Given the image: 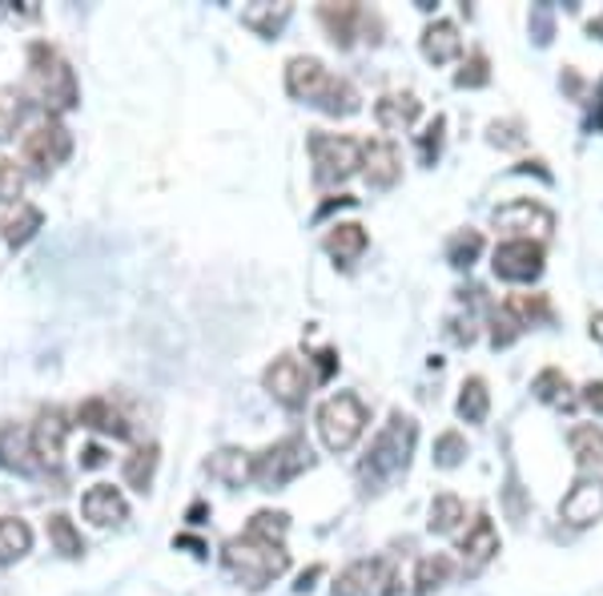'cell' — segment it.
Instances as JSON below:
<instances>
[{
    "label": "cell",
    "mask_w": 603,
    "mask_h": 596,
    "mask_svg": "<svg viewBox=\"0 0 603 596\" xmlns=\"http://www.w3.org/2000/svg\"><path fill=\"white\" fill-rule=\"evenodd\" d=\"M286 528L290 516L286 512H254L242 537H230L221 544V564L233 581H242L250 593L266 588L270 581H278L290 568V552H286Z\"/></svg>",
    "instance_id": "1"
},
{
    "label": "cell",
    "mask_w": 603,
    "mask_h": 596,
    "mask_svg": "<svg viewBox=\"0 0 603 596\" xmlns=\"http://www.w3.org/2000/svg\"><path fill=\"white\" fill-rule=\"evenodd\" d=\"M415 440H418V423L410 420V415H403V411H395L391 423L374 435L371 452L362 456V464H359L362 488L383 491L391 479L403 476L406 464H410V456H415Z\"/></svg>",
    "instance_id": "2"
},
{
    "label": "cell",
    "mask_w": 603,
    "mask_h": 596,
    "mask_svg": "<svg viewBox=\"0 0 603 596\" xmlns=\"http://www.w3.org/2000/svg\"><path fill=\"white\" fill-rule=\"evenodd\" d=\"M29 89L36 94V101L48 109V113H69V109L81 106V85H77V73L57 48L48 41H33L29 45Z\"/></svg>",
    "instance_id": "3"
},
{
    "label": "cell",
    "mask_w": 603,
    "mask_h": 596,
    "mask_svg": "<svg viewBox=\"0 0 603 596\" xmlns=\"http://www.w3.org/2000/svg\"><path fill=\"white\" fill-rule=\"evenodd\" d=\"M366 420H371L366 403L359 395H350V391H338L318 408V435H322V444L330 452H350L359 444V435L366 432Z\"/></svg>",
    "instance_id": "4"
},
{
    "label": "cell",
    "mask_w": 603,
    "mask_h": 596,
    "mask_svg": "<svg viewBox=\"0 0 603 596\" xmlns=\"http://www.w3.org/2000/svg\"><path fill=\"white\" fill-rule=\"evenodd\" d=\"M306 145H310V158H314V177H318L322 186L347 182L362 165V141L347 138V133H310Z\"/></svg>",
    "instance_id": "5"
},
{
    "label": "cell",
    "mask_w": 603,
    "mask_h": 596,
    "mask_svg": "<svg viewBox=\"0 0 603 596\" xmlns=\"http://www.w3.org/2000/svg\"><path fill=\"white\" fill-rule=\"evenodd\" d=\"M310 464H314L310 444H306L302 435H286V440H278L274 447H266L262 456H254V479L266 491H278L286 488L290 479H298Z\"/></svg>",
    "instance_id": "6"
},
{
    "label": "cell",
    "mask_w": 603,
    "mask_h": 596,
    "mask_svg": "<svg viewBox=\"0 0 603 596\" xmlns=\"http://www.w3.org/2000/svg\"><path fill=\"white\" fill-rule=\"evenodd\" d=\"M398 573L386 556H366V561L347 564L335 576V596H398Z\"/></svg>",
    "instance_id": "7"
},
{
    "label": "cell",
    "mask_w": 603,
    "mask_h": 596,
    "mask_svg": "<svg viewBox=\"0 0 603 596\" xmlns=\"http://www.w3.org/2000/svg\"><path fill=\"white\" fill-rule=\"evenodd\" d=\"M24 162H33L36 170H57L73 153V133L57 121V113H45L29 133H24Z\"/></svg>",
    "instance_id": "8"
},
{
    "label": "cell",
    "mask_w": 603,
    "mask_h": 596,
    "mask_svg": "<svg viewBox=\"0 0 603 596\" xmlns=\"http://www.w3.org/2000/svg\"><path fill=\"white\" fill-rule=\"evenodd\" d=\"M544 242H531V238H511V242L495 246V258L491 267L503 282H535L544 274Z\"/></svg>",
    "instance_id": "9"
},
{
    "label": "cell",
    "mask_w": 603,
    "mask_h": 596,
    "mask_svg": "<svg viewBox=\"0 0 603 596\" xmlns=\"http://www.w3.org/2000/svg\"><path fill=\"white\" fill-rule=\"evenodd\" d=\"M262 387L278 399L282 408L294 411L306 403V395H310V375H306V367H302L294 355H278V359L262 371Z\"/></svg>",
    "instance_id": "10"
},
{
    "label": "cell",
    "mask_w": 603,
    "mask_h": 596,
    "mask_svg": "<svg viewBox=\"0 0 603 596\" xmlns=\"http://www.w3.org/2000/svg\"><path fill=\"white\" fill-rule=\"evenodd\" d=\"M318 21H322V29L330 33V41H335L338 48H350L354 45V36H359V29H371V33H379L383 29V21L374 17V12H366L362 4H318Z\"/></svg>",
    "instance_id": "11"
},
{
    "label": "cell",
    "mask_w": 603,
    "mask_h": 596,
    "mask_svg": "<svg viewBox=\"0 0 603 596\" xmlns=\"http://www.w3.org/2000/svg\"><path fill=\"white\" fill-rule=\"evenodd\" d=\"M65 435H69V420H65V411L48 408L36 415L33 423V435H29V444H33V456L48 468H57L61 464V452H65Z\"/></svg>",
    "instance_id": "12"
},
{
    "label": "cell",
    "mask_w": 603,
    "mask_h": 596,
    "mask_svg": "<svg viewBox=\"0 0 603 596\" xmlns=\"http://www.w3.org/2000/svg\"><path fill=\"white\" fill-rule=\"evenodd\" d=\"M362 174L374 189H391L403 174V153L395 141H362Z\"/></svg>",
    "instance_id": "13"
},
{
    "label": "cell",
    "mask_w": 603,
    "mask_h": 596,
    "mask_svg": "<svg viewBox=\"0 0 603 596\" xmlns=\"http://www.w3.org/2000/svg\"><path fill=\"white\" fill-rule=\"evenodd\" d=\"M330 77H335V73H326V65L318 57H290V65H286V94H290L294 101L318 106V97L326 94Z\"/></svg>",
    "instance_id": "14"
},
{
    "label": "cell",
    "mask_w": 603,
    "mask_h": 596,
    "mask_svg": "<svg viewBox=\"0 0 603 596\" xmlns=\"http://www.w3.org/2000/svg\"><path fill=\"white\" fill-rule=\"evenodd\" d=\"M559 516H563L571 528H588L595 524V520H603V479H580V484L563 496Z\"/></svg>",
    "instance_id": "15"
},
{
    "label": "cell",
    "mask_w": 603,
    "mask_h": 596,
    "mask_svg": "<svg viewBox=\"0 0 603 596\" xmlns=\"http://www.w3.org/2000/svg\"><path fill=\"white\" fill-rule=\"evenodd\" d=\"M495 226L500 230H515V235H531V230H539V235H547L551 226H556V218H551V210L547 206H539V202L531 198H515L507 202V206H500L495 210Z\"/></svg>",
    "instance_id": "16"
},
{
    "label": "cell",
    "mask_w": 603,
    "mask_h": 596,
    "mask_svg": "<svg viewBox=\"0 0 603 596\" xmlns=\"http://www.w3.org/2000/svg\"><path fill=\"white\" fill-rule=\"evenodd\" d=\"M81 512L89 524L109 528V524H121V520H125L129 503H125V496H121V488H113V484H94V488L81 496Z\"/></svg>",
    "instance_id": "17"
},
{
    "label": "cell",
    "mask_w": 603,
    "mask_h": 596,
    "mask_svg": "<svg viewBox=\"0 0 603 596\" xmlns=\"http://www.w3.org/2000/svg\"><path fill=\"white\" fill-rule=\"evenodd\" d=\"M206 472L226 488H242V484L254 479V456L242 452V447H221L206 459Z\"/></svg>",
    "instance_id": "18"
},
{
    "label": "cell",
    "mask_w": 603,
    "mask_h": 596,
    "mask_svg": "<svg viewBox=\"0 0 603 596\" xmlns=\"http://www.w3.org/2000/svg\"><path fill=\"white\" fill-rule=\"evenodd\" d=\"M77 423H81V427H89V432L113 435V440H125V435H129L125 415L113 408V399H105V395L85 399L81 408H77Z\"/></svg>",
    "instance_id": "19"
},
{
    "label": "cell",
    "mask_w": 603,
    "mask_h": 596,
    "mask_svg": "<svg viewBox=\"0 0 603 596\" xmlns=\"http://www.w3.org/2000/svg\"><path fill=\"white\" fill-rule=\"evenodd\" d=\"M41 226H45V214L36 210L33 202H17V206H9V214L0 218V238H4L12 250H21V246L33 242Z\"/></svg>",
    "instance_id": "20"
},
{
    "label": "cell",
    "mask_w": 603,
    "mask_h": 596,
    "mask_svg": "<svg viewBox=\"0 0 603 596\" xmlns=\"http://www.w3.org/2000/svg\"><path fill=\"white\" fill-rule=\"evenodd\" d=\"M322 246H326V254L335 258L338 267H350V262L362 258V250L371 246V235H366V226H359V223H338V226L326 230Z\"/></svg>",
    "instance_id": "21"
},
{
    "label": "cell",
    "mask_w": 603,
    "mask_h": 596,
    "mask_svg": "<svg viewBox=\"0 0 603 596\" xmlns=\"http://www.w3.org/2000/svg\"><path fill=\"white\" fill-rule=\"evenodd\" d=\"M459 552H463L467 564H487L495 552H500V528L491 524L487 512H479L475 520H471V528H467V537L459 540Z\"/></svg>",
    "instance_id": "22"
},
{
    "label": "cell",
    "mask_w": 603,
    "mask_h": 596,
    "mask_svg": "<svg viewBox=\"0 0 603 596\" xmlns=\"http://www.w3.org/2000/svg\"><path fill=\"white\" fill-rule=\"evenodd\" d=\"M423 57L435 61V65H447V61L463 57V36L454 29V21H430L423 29Z\"/></svg>",
    "instance_id": "23"
},
{
    "label": "cell",
    "mask_w": 603,
    "mask_h": 596,
    "mask_svg": "<svg viewBox=\"0 0 603 596\" xmlns=\"http://www.w3.org/2000/svg\"><path fill=\"white\" fill-rule=\"evenodd\" d=\"M423 113V101L415 94H383L374 101V121L383 129H410Z\"/></svg>",
    "instance_id": "24"
},
{
    "label": "cell",
    "mask_w": 603,
    "mask_h": 596,
    "mask_svg": "<svg viewBox=\"0 0 603 596\" xmlns=\"http://www.w3.org/2000/svg\"><path fill=\"white\" fill-rule=\"evenodd\" d=\"M568 444H571V456H575V464H580L583 472H603V427L580 423V427H571Z\"/></svg>",
    "instance_id": "25"
},
{
    "label": "cell",
    "mask_w": 603,
    "mask_h": 596,
    "mask_svg": "<svg viewBox=\"0 0 603 596\" xmlns=\"http://www.w3.org/2000/svg\"><path fill=\"white\" fill-rule=\"evenodd\" d=\"M290 12H294V4H250V9H242V24L245 29H254L257 36L274 41V36L286 29Z\"/></svg>",
    "instance_id": "26"
},
{
    "label": "cell",
    "mask_w": 603,
    "mask_h": 596,
    "mask_svg": "<svg viewBox=\"0 0 603 596\" xmlns=\"http://www.w3.org/2000/svg\"><path fill=\"white\" fill-rule=\"evenodd\" d=\"M318 109L330 113V118H354V113L362 109V97H359V89L347 82V77H330L326 94L318 97Z\"/></svg>",
    "instance_id": "27"
},
{
    "label": "cell",
    "mask_w": 603,
    "mask_h": 596,
    "mask_svg": "<svg viewBox=\"0 0 603 596\" xmlns=\"http://www.w3.org/2000/svg\"><path fill=\"white\" fill-rule=\"evenodd\" d=\"M29 549H33V528L17 516H0V564L21 561Z\"/></svg>",
    "instance_id": "28"
},
{
    "label": "cell",
    "mask_w": 603,
    "mask_h": 596,
    "mask_svg": "<svg viewBox=\"0 0 603 596\" xmlns=\"http://www.w3.org/2000/svg\"><path fill=\"white\" fill-rule=\"evenodd\" d=\"M487 411H491V391H487V383H483L479 375H471V379L463 383V391H459V420L483 423V420H487Z\"/></svg>",
    "instance_id": "29"
},
{
    "label": "cell",
    "mask_w": 603,
    "mask_h": 596,
    "mask_svg": "<svg viewBox=\"0 0 603 596\" xmlns=\"http://www.w3.org/2000/svg\"><path fill=\"white\" fill-rule=\"evenodd\" d=\"M454 564L451 556H442V552H435V556H423L418 561V573H415V593L418 596H430L435 588H442L447 581H451Z\"/></svg>",
    "instance_id": "30"
},
{
    "label": "cell",
    "mask_w": 603,
    "mask_h": 596,
    "mask_svg": "<svg viewBox=\"0 0 603 596\" xmlns=\"http://www.w3.org/2000/svg\"><path fill=\"white\" fill-rule=\"evenodd\" d=\"M157 459H162V452H157V444L138 447V452H133V456L125 459V484H129V488L150 491L153 472H157Z\"/></svg>",
    "instance_id": "31"
},
{
    "label": "cell",
    "mask_w": 603,
    "mask_h": 596,
    "mask_svg": "<svg viewBox=\"0 0 603 596\" xmlns=\"http://www.w3.org/2000/svg\"><path fill=\"white\" fill-rule=\"evenodd\" d=\"M463 516H467L463 500H459V496H451V491H442V496H435V500H430L427 528L442 537V532H454V528L463 524Z\"/></svg>",
    "instance_id": "32"
},
{
    "label": "cell",
    "mask_w": 603,
    "mask_h": 596,
    "mask_svg": "<svg viewBox=\"0 0 603 596\" xmlns=\"http://www.w3.org/2000/svg\"><path fill=\"white\" fill-rule=\"evenodd\" d=\"M511 315L519 318L523 327H535V323H551V303H547V294H511L507 303H503Z\"/></svg>",
    "instance_id": "33"
},
{
    "label": "cell",
    "mask_w": 603,
    "mask_h": 596,
    "mask_svg": "<svg viewBox=\"0 0 603 596\" xmlns=\"http://www.w3.org/2000/svg\"><path fill=\"white\" fill-rule=\"evenodd\" d=\"M483 254V235L479 230H459V235L447 242V262L454 270H471Z\"/></svg>",
    "instance_id": "34"
},
{
    "label": "cell",
    "mask_w": 603,
    "mask_h": 596,
    "mask_svg": "<svg viewBox=\"0 0 603 596\" xmlns=\"http://www.w3.org/2000/svg\"><path fill=\"white\" fill-rule=\"evenodd\" d=\"M48 540H53V549H57L61 556H81L85 552L81 532H77V524H73L65 512L48 516Z\"/></svg>",
    "instance_id": "35"
},
{
    "label": "cell",
    "mask_w": 603,
    "mask_h": 596,
    "mask_svg": "<svg viewBox=\"0 0 603 596\" xmlns=\"http://www.w3.org/2000/svg\"><path fill=\"white\" fill-rule=\"evenodd\" d=\"M523 323L511 315L507 306H491V347H511L523 335Z\"/></svg>",
    "instance_id": "36"
},
{
    "label": "cell",
    "mask_w": 603,
    "mask_h": 596,
    "mask_svg": "<svg viewBox=\"0 0 603 596\" xmlns=\"http://www.w3.org/2000/svg\"><path fill=\"white\" fill-rule=\"evenodd\" d=\"M21 118H24V97L17 94L12 85H4V89H0V141H9L12 133H17Z\"/></svg>",
    "instance_id": "37"
},
{
    "label": "cell",
    "mask_w": 603,
    "mask_h": 596,
    "mask_svg": "<svg viewBox=\"0 0 603 596\" xmlns=\"http://www.w3.org/2000/svg\"><path fill=\"white\" fill-rule=\"evenodd\" d=\"M531 391H535L539 399H544V403H559V399H568L571 383H568V375L559 371V367H544V371L535 375Z\"/></svg>",
    "instance_id": "38"
},
{
    "label": "cell",
    "mask_w": 603,
    "mask_h": 596,
    "mask_svg": "<svg viewBox=\"0 0 603 596\" xmlns=\"http://www.w3.org/2000/svg\"><path fill=\"white\" fill-rule=\"evenodd\" d=\"M487 82H491L487 53H471V57L463 61V69L454 73V85H459V89H483Z\"/></svg>",
    "instance_id": "39"
},
{
    "label": "cell",
    "mask_w": 603,
    "mask_h": 596,
    "mask_svg": "<svg viewBox=\"0 0 603 596\" xmlns=\"http://www.w3.org/2000/svg\"><path fill=\"white\" fill-rule=\"evenodd\" d=\"M467 456V440L459 432H442L439 440H435V464L439 468H459Z\"/></svg>",
    "instance_id": "40"
},
{
    "label": "cell",
    "mask_w": 603,
    "mask_h": 596,
    "mask_svg": "<svg viewBox=\"0 0 603 596\" xmlns=\"http://www.w3.org/2000/svg\"><path fill=\"white\" fill-rule=\"evenodd\" d=\"M442 133H447V118H435L427 129H423V133H418V158H423V165H435V162H439Z\"/></svg>",
    "instance_id": "41"
},
{
    "label": "cell",
    "mask_w": 603,
    "mask_h": 596,
    "mask_svg": "<svg viewBox=\"0 0 603 596\" xmlns=\"http://www.w3.org/2000/svg\"><path fill=\"white\" fill-rule=\"evenodd\" d=\"M21 189H24L21 165L9 162V158H0V202H9V206H17V202H21Z\"/></svg>",
    "instance_id": "42"
},
{
    "label": "cell",
    "mask_w": 603,
    "mask_h": 596,
    "mask_svg": "<svg viewBox=\"0 0 603 596\" xmlns=\"http://www.w3.org/2000/svg\"><path fill=\"white\" fill-rule=\"evenodd\" d=\"M531 36H535V45H551V36H556L551 4H535L531 9Z\"/></svg>",
    "instance_id": "43"
},
{
    "label": "cell",
    "mask_w": 603,
    "mask_h": 596,
    "mask_svg": "<svg viewBox=\"0 0 603 596\" xmlns=\"http://www.w3.org/2000/svg\"><path fill=\"white\" fill-rule=\"evenodd\" d=\"M491 141L503 145V150H519L523 145V126L519 121H495V126H491Z\"/></svg>",
    "instance_id": "44"
},
{
    "label": "cell",
    "mask_w": 603,
    "mask_h": 596,
    "mask_svg": "<svg viewBox=\"0 0 603 596\" xmlns=\"http://www.w3.org/2000/svg\"><path fill=\"white\" fill-rule=\"evenodd\" d=\"M507 512H511V520H523V488H519V479H515V472L507 476Z\"/></svg>",
    "instance_id": "45"
},
{
    "label": "cell",
    "mask_w": 603,
    "mask_h": 596,
    "mask_svg": "<svg viewBox=\"0 0 603 596\" xmlns=\"http://www.w3.org/2000/svg\"><path fill=\"white\" fill-rule=\"evenodd\" d=\"M583 403H588L595 415H603V379H595V383L583 387Z\"/></svg>",
    "instance_id": "46"
},
{
    "label": "cell",
    "mask_w": 603,
    "mask_h": 596,
    "mask_svg": "<svg viewBox=\"0 0 603 596\" xmlns=\"http://www.w3.org/2000/svg\"><path fill=\"white\" fill-rule=\"evenodd\" d=\"M588 129H595V133H603V77H600V101H592V109H588V121H583Z\"/></svg>",
    "instance_id": "47"
},
{
    "label": "cell",
    "mask_w": 603,
    "mask_h": 596,
    "mask_svg": "<svg viewBox=\"0 0 603 596\" xmlns=\"http://www.w3.org/2000/svg\"><path fill=\"white\" fill-rule=\"evenodd\" d=\"M105 464V447H97V444H89L81 452V468H101Z\"/></svg>",
    "instance_id": "48"
},
{
    "label": "cell",
    "mask_w": 603,
    "mask_h": 596,
    "mask_svg": "<svg viewBox=\"0 0 603 596\" xmlns=\"http://www.w3.org/2000/svg\"><path fill=\"white\" fill-rule=\"evenodd\" d=\"M174 544L177 549H194V556H206V544H201L198 537H177Z\"/></svg>",
    "instance_id": "49"
},
{
    "label": "cell",
    "mask_w": 603,
    "mask_h": 596,
    "mask_svg": "<svg viewBox=\"0 0 603 596\" xmlns=\"http://www.w3.org/2000/svg\"><path fill=\"white\" fill-rule=\"evenodd\" d=\"M330 371H335V351H322L318 355V379H326Z\"/></svg>",
    "instance_id": "50"
},
{
    "label": "cell",
    "mask_w": 603,
    "mask_h": 596,
    "mask_svg": "<svg viewBox=\"0 0 603 596\" xmlns=\"http://www.w3.org/2000/svg\"><path fill=\"white\" fill-rule=\"evenodd\" d=\"M318 573H322V568H310V573H302V576H298V585H294V588H298V593H310V588H314L310 581H314Z\"/></svg>",
    "instance_id": "51"
},
{
    "label": "cell",
    "mask_w": 603,
    "mask_h": 596,
    "mask_svg": "<svg viewBox=\"0 0 603 596\" xmlns=\"http://www.w3.org/2000/svg\"><path fill=\"white\" fill-rule=\"evenodd\" d=\"M592 339L603 347V311H595V315H592Z\"/></svg>",
    "instance_id": "52"
},
{
    "label": "cell",
    "mask_w": 603,
    "mask_h": 596,
    "mask_svg": "<svg viewBox=\"0 0 603 596\" xmlns=\"http://www.w3.org/2000/svg\"><path fill=\"white\" fill-rule=\"evenodd\" d=\"M588 29H592V33H595V36H600V41H603V12H600V17H595L592 24H588Z\"/></svg>",
    "instance_id": "53"
}]
</instances>
